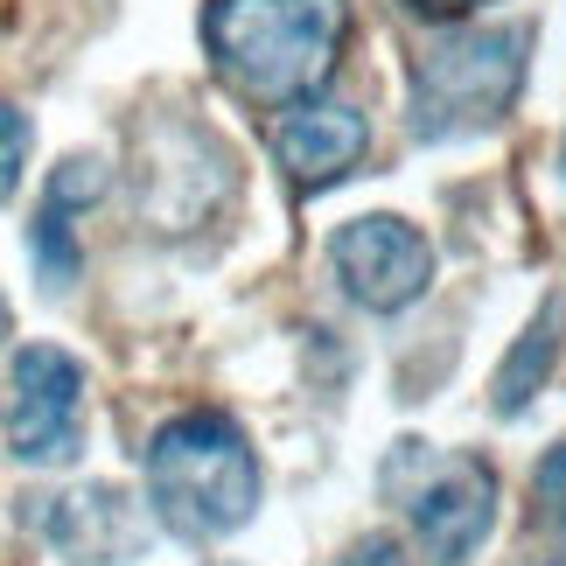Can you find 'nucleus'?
Segmentation results:
<instances>
[{
    "mask_svg": "<svg viewBox=\"0 0 566 566\" xmlns=\"http://www.w3.org/2000/svg\"><path fill=\"white\" fill-rule=\"evenodd\" d=\"M336 273H343V287H350L364 308H406L412 294L433 280V252H427V238L406 224V217H357V224H343L336 231Z\"/></svg>",
    "mask_w": 566,
    "mask_h": 566,
    "instance_id": "6",
    "label": "nucleus"
},
{
    "mask_svg": "<svg viewBox=\"0 0 566 566\" xmlns=\"http://www.w3.org/2000/svg\"><path fill=\"white\" fill-rule=\"evenodd\" d=\"M42 532L56 538L71 559L84 566H113L126 553H140V517L126 504L119 490H71V496H50V511H42Z\"/></svg>",
    "mask_w": 566,
    "mask_h": 566,
    "instance_id": "8",
    "label": "nucleus"
},
{
    "mask_svg": "<svg viewBox=\"0 0 566 566\" xmlns=\"http://www.w3.org/2000/svg\"><path fill=\"white\" fill-rule=\"evenodd\" d=\"M525 50H532V29H475L427 50L420 71H412V134L454 140L504 119V105L525 84Z\"/></svg>",
    "mask_w": 566,
    "mask_h": 566,
    "instance_id": "3",
    "label": "nucleus"
},
{
    "mask_svg": "<svg viewBox=\"0 0 566 566\" xmlns=\"http://www.w3.org/2000/svg\"><path fill=\"white\" fill-rule=\"evenodd\" d=\"M420 14H433V21H454V14H469V8H483V0H412Z\"/></svg>",
    "mask_w": 566,
    "mask_h": 566,
    "instance_id": "15",
    "label": "nucleus"
},
{
    "mask_svg": "<svg viewBox=\"0 0 566 566\" xmlns=\"http://www.w3.org/2000/svg\"><path fill=\"white\" fill-rule=\"evenodd\" d=\"M29 113H14V105H0V203L21 189V161H29Z\"/></svg>",
    "mask_w": 566,
    "mask_h": 566,
    "instance_id": "12",
    "label": "nucleus"
},
{
    "mask_svg": "<svg viewBox=\"0 0 566 566\" xmlns=\"http://www.w3.org/2000/svg\"><path fill=\"white\" fill-rule=\"evenodd\" d=\"M0 336H8V294H0Z\"/></svg>",
    "mask_w": 566,
    "mask_h": 566,
    "instance_id": "16",
    "label": "nucleus"
},
{
    "mask_svg": "<svg viewBox=\"0 0 566 566\" xmlns=\"http://www.w3.org/2000/svg\"><path fill=\"white\" fill-rule=\"evenodd\" d=\"M29 252H35V266H42V280H50V287H63V280H77V238H71V210L42 203L35 231H29Z\"/></svg>",
    "mask_w": 566,
    "mask_h": 566,
    "instance_id": "10",
    "label": "nucleus"
},
{
    "mask_svg": "<svg viewBox=\"0 0 566 566\" xmlns=\"http://www.w3.org/2000/svg\"><path fill=\"white\" fill-rule=\"evenodd\" d=\"M559 329H566V301L553 294L546 301V315L525 329V343L511 350V364L496 371V412H525V399L538 385L553 378V357H559Z\"/></svg>",
    "mask_w": 566,
    "mask_h": 566,
    "instance_id": "9",
    "label": "nucleus"
},
{
    "mask_svg": "<svg viewBox=\"0 0 566 566\" xmlns=\"http://www.w3.org/2000/svg\"><path fill=\"white\" fill-rule=\"evenodd\" d=\"M77 412H84V371L50 343L14 350V399H8V448L21 462H71L77 454Z\"/></svg>",
    "mask_w": 566,
    "mask_h": 566,
    "instance_id": "5",
    "label": "nucleus"
},
{
    "mask_svg": "<svg viewBox=\"0 0 566 566\" xmlns=\"http://www.w3.org/2000/svg\"><path fill=\"white\" fill-rule=\"evenodd\" d=\"M343 35H350L343 0H210L203 8L217 71L266 105L315 98V84H329L343 56Z\"/></svg>",
    "mask_w": 566,
    "mask_h": 566,
    "instance_id": "1",
    "label": "nucleus"
},
{
    "mask_svg": "<svg viewBox=\"0 0 566 566\" xmlns=\"http://www.w3.org/2000/svg\"><path fill=\"white\" fill-rule=\"evenodd\" d=\"M147 490L168 532L224 538L259 511V462L224 412H182L147 441Z\"/></svg>",
    "mask_w": 566,
    "mask_h": 566,
    "instance_id": "2",
    "label": "nucleus"
},
{
    "mask_svg": "<svg viewBox=\"0 0 566 566\" xmlns=\"http://www.w3.org/2000/svg\"><path fill=\"white\" fill-rule=\"evenodd\" d=\"M343 566H406V559H399V546H391V538H371V546H357Z\"/></svg>",
    "mask_w": 566,
    "mask_h": 566,
    "instance_id": "14",
    "label": "nucleus"
},
{
    "mask_svg": "<svg viewBox=\"0 0 566 566\" xmlns=\"http://www.w3.org/2000/svg\"><path fill=\"white\" fill-rule=\"evenodd\" d=\"M420 462H427V483H412V490L399 483L412 532H420L433 566H462L496 525V475L475 454H427L420 448Z\"/></svg>",
    "mask_w": 566,
    "mask_h": 566,
    "instance_id": "4",
    "label": "nucleus"
},
{
    "mask_svg": "<svg viewBox=\"0 0 566 566\" xmlns=\"http://www.w3.org/2000/svg\"><path fill=\"white\" fill-rule=\"evenodd\" d=\"M532 496H538V517H546L553 532H566V441L538 462V475H532Z\"/></svg>",
    "mask_w": 566,
    "mask_h": 566,
    "instance_id": "13",
    "label": "nucleus"
},
{
    "mask_svg": "<svg viewBox=\"0 0 566 566\" xmlns=\"http://www.w3.org/2000/svg\"><path fill=\"white\" fill-rule=\"evenodd\" d=\"M98 196H105V161H92V155L63 161L50 176V203L56 210H84V203H98Z\"/></svg>",
    "mask_w": 566,
    "mask_h": 566,
    "instance_id": "11",
    "label": "nucleus"
},
{
    "mask_svg": "<svg viewBox=\"0 0 566 566\" xmlns=\"http://www.w3.org/2000/svg\"><path fill=\"white\" fill-rule=\"evenodd\" d=\"M364 147H371V126H364L357 105H336V98H294V113L273 134V155L301 182H336L343 168H357Z\"/></svg>",
    "mask_w": 566,
    "mask_h": 566,
    "instance_id": "7",
    "label": "nucleus"
}]
</instances>
